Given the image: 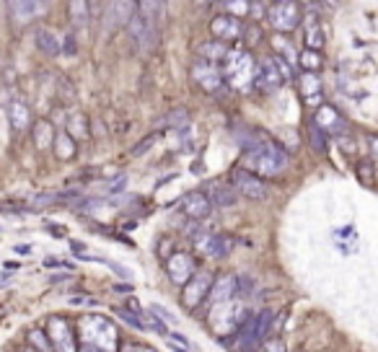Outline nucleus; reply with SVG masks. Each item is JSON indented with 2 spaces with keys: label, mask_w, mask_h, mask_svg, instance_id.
<instances>
[{
  "label": "nucleus",
  "mask_w": 378,
  "mask_h": 352,
  "mask_svg": "<svg viewBox=\"0 0 378 352\" xmlns=\"http://www.w3.org/2000/svg\"><path fill=\"white\" fill-rule=\"evenodd\" d=\"M241 169L254 176H277L288 169V153L277 143H262L241 156Z\"/></svg>",
  "instance_id": "f257e3e1"
},
{
  "label": "nucleus",
  "mask_w": 378,
  "mask_h": 352,
  "mask_svg": "<svg viewBox=\"0 0 378 352\" xmlns=\"http://www.w3.org/2000/svg\"><path fill=\"white\" fill-rule=\"evenodd\" d=\"M272 324H275V313L270 309H262L260 313H251L236 331V344L238 352H251L257 350L262 342L270 340Z\"/></svg>",
  "instance_id": "f03ea898"
},
{
  "label": "nucleus",
  "mask_w": 378,
  "mask_h": 352,
  "mask_svg": "<svg viewBox=\"0 0 378 352\" xmlns=\"http://www.w3.org/2000/svg\"><path fill=\"white\" fill-rule=\"evenodd\" d=\"M267 21L282 34H291L301 26L303 16H301V6L293 3V0H277V3H270L267 6Z\"/></svg>",
  "instance_id": "7ed1b4c3"
},
{
  "label": "nucleus",
  "mask_w": 378,
  "mask_h": 352,
  "mask_svg": "<svg viewBox=\"0 0 378 352\" xmlns=\"http://www.w3.org/2000/svg\"><path fill=\"white\" fill-rule=\"evenodd\" d=\"M231 187L236 189V194L246 197V200H251V203H264L267 194H270L264 179L254 176V174H249V171H244L241 166L231 169Z\"/></svg>",
  "instance_id": "20e7f679"
},
{
  "label": "nucleus",
  "mask_w": 378,
  "mask_h": 352,
  "mask_svg": "<svg viewBox=\"0 0 378 352\" xmlns=\"http://www.w3.org/2000/svg\"><path fill=\"white\" fill-rule=\"evenodd\" d=\"M127 32H130L132 44L140 50L143 54H151L158 44V21H148L143 19L140 13H135L127 23Z\"/></svg>",
  "instance_id": "39448f33"
},
{
  "label": "nucleus",
  "mask_w": 378,
  "mask_h": 352,
  "mask_svg": "<svg viewBox=\"0 0 378 352\" xmlns=\"http://www.w3.org/2000/svg\"><path fill=\"white\" fill-rule=\"evenodd\" d=\"M47 340H50L52 352H78L76 331L65 316H52L47 321Z\"/></svg>",
  "instance_id": "423d86ee"
},
{
  "label": "nucleus",
  "mask_w": 378,
  "mask_h": 352,
  "mask_svg": "<svg viewBox=\"0 0 378 352\" xmlns=\"http://www.w3.org/2000/svg\"><path fill=\"white\" fill-rule=\"evenodd\" d=\"M189 75H192V83L197 88H202L205 94H216L226 85V78H223V68L220 65H213V63H205L197 57L192 68H189Z\"/></svg>",
  "instance_id": "0eeeda50"
},
{
  "label": "nucleus",
  "mask_w": 378,
  "mask_h": 352,
  "mask_svg": "<svg viewBox=\"0 0 378 352\" xmlns=\"http://www.w3.org/2000/svg\"><path fill=\"white\" fill-rule=\"evenodd\" d=\"M213 282H216V278H213L210 272H205V269H197L195 278L189 280V282L182 288V306L184 309L195 311L197 306H202V303L207 300V296H210Z\"/></svg>",
  "instance_id": "6e6552de"
},
{
  "label": "nucleus",
  "mask_w": 378,
  "mask_h": 352,
  "mask_svg": "<svg viewBox=\"0 0 378 352\" xmlns=\"http://www.w3.org/2000/svg\"><path fill=\"white\" fill-rule=\"evenodd\" d=\"M88 321L96 327V329H88L86 334H83V342L86 344H94V347H98V350L104 352H117V329H114V324L107 319H101V316H88Z\"/></svg>",
  "instance_id": "1a4fd4ad"
},
{
  "label": "nucleus",
  "mask_w": 378,
  "mask_h": 352,
  "mask_svg": "<svg viewBox=\"0 0 378 352\" xmlns=\"http://www.w3.org/2000/svg\"><path fill=\"white\" fill-rule=\"evenodd\" d=\"M192 241H195V246L202 251V254L213 256V259H223V256H228L231 251H233V236L228 234H207L205 228H200V234L192 236Z\"/></svg>",
  "instance_id": "9d476101"
},
{
  "label": "nucleus",
  "mask_w": 378,
  "mask_h": 352,
  "mask_svg": "<svg viewBox=\"0 0 378 352\" xmlns=\"http://www.w3.org/2000/svg\"><path fill=\"white\" fill-rule=\"evenodd\" d=\"M166 272L171 278L174 285H187L189 280L195 278L197 272V259L189 251H174L169 259H166Z\"/></svg>",
  "instance_id": "9b49d317"
},
{
  "label": "nucleus",
  "mask_w": 378,
  "mask_h": 352,
  "mask_svg": "<svg viewBox=\"0 0 378 352\" xmlns=\"http://www.w3.org/2000/svg\"><path fill=\"white\" fill-rule=\"evenodd\" d=\"M244 21L241 19H233L228 13H220L210 21V32H213V39L220 44H236L238 39H244Z\"/></svg>",
  "instance_id": "f8f14e48"
},
{
  "label": "nucleus",
  "mask_w": 378,
  "mask_h": 352,
  "mask_svg": "<svg viewBox=\"0 0 378 352\" xmlns=\"http://www.w3.org/2000/svg\"><path fill=\"white\" fill-rule=\"evenodd\" d=\"M251 81L260 91H277L282 81H285V75L280 73V68L272 57H262L260 63L254 65V78Z\"/></svg>",
  "instance_id": "ddd939ff"
},
{
  "label": "nucleus",
  "mask_w": 378,
  "mask_h": 352,
  "mask_svg": "<svg viewBox=\"0 0 378 352\" xmlns=\"http://www.w3.org/2000/svg\"><path fill=\"white\" fill-rule=\"evenodd\" d=\"M44 11H47V3H36V0H11L8 3V13L16 26H29Z\"/></svg>",
  "instance_id": "4468645a"
},
{
  "label": "nucleus",
  "mask_w": 378,
  "mask_h": 352,
  "mask_svg": "<svg viewBox=\"0 0 378 352\" xmlns=\"http://www.w3.org/2000/svg\"><path fill=\"white\" fill-rule=\"evenodd\" d=\"M179 205H182V213L187 215L192 223H200V220H205L207 215L213 213V203H210V197H207L205 192H200V189L184 194Z\"/></svg>",
  "instance_id": "2eb2a0df"
},
{
  "label": "nucleus",
  "mask_w": 378,
  "mask_h": 352,
  "mask_svg": "<svg viewBox=\"0 0 378 352\" xmlns=\"http://www.w3.org/2000/svg\"><path fill=\"white\" fill-rule=\"evenodd\" d=\"M135 13H138V3H127V0H117V3H107L104 6V19H107L109 29L127 26Z\"/></svg>",
  "instance_id": "dca6fc26"
},
{
  "label": "nucleus",
  "mask_w": 378,
  "mask_h": 352,
  "mask_svg": "<svg viewBox=\"0 0 378 352\" xmlns=\"http://www.w3.org/2000/svg\"><path fill=\"white\" fill-rule=\"evenodd\" d=\"M313 127L322 130L324 135H339V132H345V119L332 104H324L313 117Z\"/></svg>",
  "instance_id": "f3484780"
},
{
  "label": "nucleus",
  "mask_w": 378,
  "mask_h": 352,
  "mask_svg": "<svg viewBox=\"0 0 378 352\" xmlns=\"http://www.w3.org/2000/svg\"><path fill=\"white\" fill-rule=\"evenodd\" d=\"M6 112H8V122H11L13 132H26L34 125L32 109H29V104L23 99H11L6 104Z\"/></svg>",
  "instance_id": "a211bd4d"
},
{
  "label": "nucleus",
  "mask_w": 378,
  "mask_h": 352,
  "mask_svg": "<svg viewBox=\"0 0 378 352\" xmlns=\"http://www.w3.org/2000/svg\"><path fill=\"white\" fill-rule=\"evenodd\" d=\"M210 306H223L228 300L236 298V275H218L213 288H210Z\"/></svg>",
  "instance_id": "6ab92c4d"
},
{
  "label": "nucleus",
  "mask_w": 378,
  "mask_h": 352,
  "mask_svg": "<svg viewBox=\"0 0 378 352\" xmlns=\"http://www.w3.org/2000/svg\"><path fill=\"white\" fill-rule=\"evenodd\" d=\"M303 26V34H306V39H303V50H322L324 47V29H322V23L316 16H306V21H301Z\"/></svg>",
  "instance_id": "aec40b11"
},
{
  "label": "nucleus",
  "mask_w": 378,
  "mask_h": 352,
  "mask_svg": "<svg viewBox=\"0 0 378 352\" xmlns=\"http://www.w3.org/2000/svg\"><path fill=\"white\" fill-rule=\"evenodd\" d=\"M34 44H36L39 52L50 54V57L63 52V39H60L52 29H44V26L42 29H36V34H34Z\"/></svg>",
  "instance_id": "412c9836"
},
{
  "label": "nucleus",
  "mask_w": 378,
  "mask_h": 352,
  "mask_svg": "<svg viewBox=\"0 0 378 352\" xmlns=\"http://www.w3.org/2000/svg\"><path fill=\"white\" fill-rule=\"evenodd\" d=\"M197 57L200 60H205V63H213V65H218V63H223L228 57V52H231V47H226V44H220V42H216V39H207V42H202V44H197Z\"/></svg>",
  "instance_id": "4be33fe9"
},
{
  "label": "nucleus",
  "mask_w": 378,
  "mask_h": 352,
  "mask_svg": "<svg viewBox=\"0 0 378 352\" xmlns=\"http://www.w3.org/2000/svg\"><path fill=\"white\" fill-rule=\"evenodd\" d=\"M210 203L216 205V207H233V205L238 203V194H236V189L231 187V184H226V182H218V184H213L210 187Z\"/></svg>",
  "instance_id": "5701e85b"
},
{
  "label": "nucleus",
  "mask_w": 378,
  "mask_h": 352,
  "mask_svg": "<svg viewBox=\"0 0 378 352\" xmlns=\"http://www.w3.org/2000/svg\"><path fill=\"white\" fill-rule=\"evenodd\" d=\"M54 127H52V122H47V119H39V122H34L32 125V138H34V145L39 150L44 148H50L54 143Z\"/></svg>",
  "instance_id": "b1692460"
},
{
  "label": "nucleus",
  "mask_w": 378,
  "mask_h": 352,
  "mask_svg": "<svg viewBox=\"0 0 378 352\" xmlns=\"http://www.w3.org/2000/svg\"><path fill=\"white\" fill-rule=\"evenodd\" d=\"M52 148H54V156H57L60 161H70L73 156H76L78 145H76V140L70 138L65 130H63V132H57V135H54Z\"/></svg>",
  "instance_id": "393cba45"
},
{
  "label": "nucleus",
  "mask_w": 378,
  "mask_h": 352,
  "mask_svg": "<svg viewBox=\"0 0 378 352\" xmlns=\"http://www.w3.org/2000/svg\"><path fill=\"white\" fill-rule=\"evenodd\" d=\"M179 127H189V112L184 107H176L174 112L163 114L158 119V130H179Z\"/></svg>",
  "instance_id": "a878e982"
},
{
  "label": "nucleus",
  "mask_w": 378,
  "mask_h": 352,
  "mask_svg": "<svg viewBox=\"0 0 378 352\" xmlns=\"http://www.w3.org/2000/svg\"><path fill=\"white\" fill-rule=\"evenodd\" d=\"M298 65L303 68V73H316L322 68V52L316 50H303L301 57H298Z\"/></svg>",
  "instance_id": "bb28decb"
},
{
  "label": "nucleus",
  "mask_w": 378,
  "mask_h": 352,
  "mask_svg": "<svg viewBox=\"0 0 378 352\" xmlns=\"http://www.w3.org/2000/svg\"><path fill=\"white\" fill-rule=\"evenodd\" d=\"M298 88H301V94L311 104H316V96H313V91L319 94V88H322V83H319V78H316V73H303V78H301V83H298Z\"/></svg>",
  "instance_id": "cd10ccee"
},
{
  "label": "nucleus",
  "mask_w": 378,
  "mask_h": 352,
  "mask_svg": "<svg viewBox=\"0 0 378 352\" xmlns=\"http://www.w3.org/2000/svg\"><path fill=\"white\" fill-rule=\"evenodd\" d=\"M67 11H70V19H73V26H86L88 19H91V13H88V3H70L67 6Z\"/></svg>",
  "instance_id": "c85d7f7f"
},
{
  "label": "nucleus",
  "mask_w": 378,
  "mask_h": 352,
  "mask_svg": "<svg viewBox=\"0 0 378 352\" xmlns=\"http://www.w3.org/2000/svg\"><path fill=\"white\" fill-rule=\"evenodd\" d=\"M140 316H143V321H145V329H148V331H156V334H161V337H169V329H166V324H163V321L158 319V316H156V313H153L151 309L143 311Z\"/></svg>",
  "instance_id": "c756f323"
},
{
  "label": "nucleus",
  "mask_w": 378,
  "mask_h": 352,
  "mask_svg": "<svg viewBox=\"0 0 378 352\" xmlns=\"http://www.w3.org/2000/svg\"><path fill=\"white\" fill-rule=\"evenodd\" d=\"M29 344H32V350H36V352H52L50 340H47V331L44 329H29Z\"/></svg>",
  "instance_id": "7c9ffc66"
},
{
  "label": "nucleus",
  "mask_w": 378,
  "mask_h": 352,
  "mask_svg": "<svg viewBox=\"0 0 378 352\" xmlns=\"http://www.w3.org/2000/svg\"><path fill=\"white\" fill-rule=\"evenodd\" d=\"M70 138H88V127H86V117H81V114H76V117H70V122H67V130H65Z\"/></svg>",
  "instance_id": "2f4dec72"
},
{
  "label": "nucleus",
  "mask_w": 378,
  "mask_h": 352,
  "mask_svg": "<svg viewBox=\"0 0 378 352\" xmlns=\"http://www.w3.org/2000/svg\"><path fill=\"white\" fill-rule=\"evenodd\" d=\"M163 11V3H156V0H145V3H138V13L148 21H158V13Z\"/></svg>",
  "instance_id": "473e14b6"
},
{
  "label": "nucleus",
  "mask_w": 378,
  "mask_h": 352,
  "mask_svg": "<svg viewBox=\"0 0 378 352\" xmlns=\"http://www.w3.org/2000/svg\"><path fill=\"white\" fill-rule=\"evenodd\" d=\"M218 8H223V11H231L228 16H233V19H246L249 13H251V3H220Z\"/></svg>",
  "instance_id": "72a5a7b5"
},
{
  "label": "nucleus",
  "mask_w": 378,
  "mask_h": 352,
  "mask_svg": "<svg viewBox=\"0 0 378 352\" xmlns=\"http://www.w3.org/2000/svg\"><path fill=\"white\" fill-rule=\"evenodd\" d=\"M117 316L125 324H130L132 329H138V331H148L145 329V321H143V316L140 313H132V311H127V309H117Z\"/></svg>",
  "instance_id": "f704fd0d"
},
{
  "label": "nucleus",
  "mask_w": 378,
  "mask_h": 352,
  "mask_svg": "<svg viewBox=\"0 0 378 352\" xmlns=\"http://www.w3.org/2000/svg\"><path fill=\"white\" fill-rule=\"evenodd\" d=\"M357 179L366 184V187H373L376 179H373V163L370 161H360L357 163Z\"/></svg>",
  "instance_id": "c9c22d12"
},
{
  "label": "nucleus",
  "mask_w": 378,
  "mask_h": 352,
  "mask_svg": "<svg viewBox=\"0 0 378 352\" xmlns=\"http://www.w3.org/2000/svg\"><path fill=\"white\" fill-rule=\"evenodd\" d=\"M254 293V278L251 275H236V296H251Z\"/></svg>",
  "instance_id": "e433bc0d"
},
{
  "label": "nucleus",
  "mask_w": 378,
  "mask_h": 352,
  "mask_svg": "<svg viewBox=\"0 0 378 352\" xmlns=\"http://www.w3.org/2000/svg\"><path fill=\"white\" fill-rule=\"evenodd\" d=\"M257 352H288V347H285V342L280 337H270L257 347Z\"/></svg>",
  "instance_id": "4c0bfd02"
},
{
  "label": "nucleus",
  "mask_w": 378,
  "mask_h": 352,
  "mask_svg": "<svg viewBox=\"0 0 378 352\" xmlns=\"http://www.w3.org/2000/svg\"><path fill=\"white\" fill-rule=\"evenodd\" d=\"M156 140H158V132H153V135H148V138H143L140 143L132 148V156H135V158H140L143 153H148V150L156 145Z\"/></svg>",
  "instance_id": "58836bf2"
},
{
  "label": "nucleus",
  "mask_w": 378,
  "mask_h": 352,
  "mask_svg": "<svg viewBox=\"0 0 378 352\" xmlns=\"http://www.w3.org/2000/svg\"><path fill=\"white\" fill-rule=\"evenodd\" d=\"M308 132H311V145L316 150H319V153H326V135L324 132H322V130H316L311 125V130H308Z\"/></svg>",
  "instance_id": "ea45409f"
},
{
  "label": "nucleus",
  "mask_w": 378,
  "mask_h": 352,
  "mask_svg": "<svg viewBox=\"0 0 378 352\" xmlns=\"http://www.w3.org/2000/svg\"><path fill=\"white\" fill-rule=\"evenodd\" d=\"M44 265H47V267H52V269H70V272H73V267H76V265L63 262V259H54V256H47V259H44Z\"/></svg>",
  "instance_id": "a19ab883"
},
{
  "label": "nucleus",
  "mask_w": 378,
  "mask_h": 352,
  "mask_svg": "<svg viewBox=\"0 0 378 352\" xmlns=\"http://www.w3.org/2000/svg\"><path fill=\"white\" fill-rule=\"evenodd\" d=\"M125 184H127V176H125V174H122V176H117V179H114V182H109V192H112V194L122 192V189H125Z\"/></svg>",
  "instance_id": "79ce46f5"
},
{
  "label": "nucleus",
  "mask_w": 378,
  "mask_h": 352,
  "mask_svg": "<svg viewBox=\"0 0 378 352\" xmlns=\"http://www.w3.org/2000/svg\"><path fill=\"white\" fill-rule=\"evenodd\" d=\"M63 50H65L67 54H76V37H73V34H67L65 39H63Z\"/></svg>",
  "instance_id": "37998d69"
},
{
  "label": "nucleus",
  "mask_w": 378,
  "mask_h": 352,
  "mask_svg": "<svg viewBox=\"0 0 378 352\" xmlns=\"http://www.w3.org/2000/svg\"><path fill=\"white\" fill-rule=\"evenodd\" d=\"M70 303H76V306H83V303H91V306H94L96 300H94V298H86V296H73V298H70Z\"/></svg>",
  "instance_id": "c03bdc74"
},
{
  "label": "nucleus",
  "mask_w": 378,
  "mask_h": 352,
  "mask_svg": "<svg viewBox=\"0 0 378 352\" xmlns=\"http://www.w3.org/2000/svg\"><path fill=\"white\" fill-rule=\"evenodd\" d=\"M70 249H73V251H76L78 256L86 254V244H83V241H70Z\"/></svg>",
  "instance_id": "a18cd8bd"
},
{
  "label": "nucleus",
  "mask_w": 378,
  "mask_h": 352,
  "mask_svg": "<svg viewBox=\"0 0 378 352\" xmlns=\"http://www.w3.org/2000/svg\"><path fill=\"white\" fill-rule=\"evenodd\" d=\"M109 267L114 269V272H117L119 278H130V272H127V269H122V267H119L117 262H109Z\"/></svg>",
  "instance_id": "49530a36"
},
{
  "label": "nucleus",
  "mask_w": 378,
  "mask_h": 352,
  "mask_svg": "<svg viewBox=\"0 0 378 352\" xmlns=\"http://www.w3.org/2000/svg\"><path fill=\"white\" fill-rule=\"evenodd\" d=\"M13 251H16V254H32V246H29V244H19V246H13Z\"/></svg>",
  "instance_id": "de8ad7c7"
},
{
  "label": "nucleus",
  "mask_w": 378,
  "mask_h": 352,
  "mask_svg": "<svg viewBox=\"0 0 378 352\" xmlns=\"http://www.w3.org/2000/svg\"><path fill=\"white\" fill-rule=\"evenodd\" d=\"M114 293H132V285L130 282H119V285H114Z\"/></svg>",
  "instance_id": "09e8293b"
},
{
  "label": "nucleus",
  "mask_w": 378,
  "mask_h": 352,
  "mask_svg": "<svg viewBox=\"0 0 378 352\" xmlns=\"http://www.w3.org/2000/svg\"><path fill=\"white\" fill-rule=\"evenodd\" d=\"M78 352H104V350H98V347H94V344H78Z\"/></svg>",
  "instance_id": "8fccbe9b"
},
{
  "label": "nucleus",
  "mask_w": 378,
  "mask_h": 352,
  "mask_svg": "<svg viewBox=\"0 0 378 352\" xmlns=\"http://www.w3.org/2000/svg\"><path fill=\"white\" fill-rule=\"evenodd\" d=\"M370 153H373V158L378 161V135H373V138H370Z\"/></svg>",
  "instance_id": "3c124183"
},
{
  "label": "nucleus",
  "mask_w": 378,
  "mask_h": 352,
  "mask_svg": "<svg viewBox=\"0 0 378 352\" xmlns=\"http://www.w3.org/2000/svg\"><path fill=\"white\" fill-rule=\"evenodd\" d=\"M65 280H70V275H52V278H50V282H52V285H57V282H65Z\"/></svg>",
  "instance_id": "603ef678"
},
{
  "label": "nucleus",
  "mask_w": 378,
  "mask_h": 352,
  "mask_svg": "<svg viewBox=\"0 0 378 352\" xmlns=\"http://www.w3.org/2000/svg\"><path fill=\"white\" fill-rule=\"evenodd\" d=\"M3 267L8 269V272H16V269L21 267V265H19V262H6V265H3Z\"/></svg>",
  "instance_id": "864d4df0"
},
{
  "label": "nucleus",
  "mask_w": 378,
  "mask_h": 352,
  "mask_svg": "<svg viewBox=\"0 0 378 352\" xmlns=\"http://www.w3.org/2000/svg\"><path fill=\"white\" fill-rule=\"evenodd\" d=\"M47 228H50V231H52L54 236H65V231H63V228H57V225H54V223H50V225H47Z\"/></svg>",
  "instance_id": "5fc2aeb1"
},
{
  "label": "nucleus",
  "mask_w": 378,
  "mask_h": 352,
  "mask_svg": "<svg viewBox=\"0 0 378 352\" xmlns=\"http://www.w3.org/2000/svg\"><path fill=\"white\" fill-rule=\"evenodd\" d=\"M171 350L174 352H187V347H182V344H174V342H171Z\"/></svg>",
  "instance_id": "6e6d98bb"
},
{
  "label": "nucleus",
  "mask_w": 378,
  "mask_h": 352,
  "mask_svg": "<svg viewBox=\"0 0 378 352\" xmlns=\"http://www.w3.org/2000/svg\"><path fill=\"white\" fill-rule=\"evenodd\" d=\"M19 352H36V350H32V347H23V350H19Z\"/></svg>",
  "instance_id": "4d7b16f0"
},
{
  "label": "nucleus",
  "mask_w": 378,
  "mask_h": 352,
  "mask_svg": "<svg viewBox=\"0 0 378 352\" xmlns=\"http://www.w3.org/2000/svg\"><path fill=\"white\" fill-rule=\"evenodd\" d=\"M0 231H3V225H0Z\"/></svg>",
  "instance_id": "13d9d810"
}]
</instances>
